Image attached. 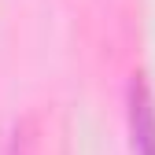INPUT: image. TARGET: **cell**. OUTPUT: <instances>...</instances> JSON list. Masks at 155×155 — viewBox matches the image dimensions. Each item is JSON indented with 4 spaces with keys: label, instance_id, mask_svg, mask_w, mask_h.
<instances>
[{
    "label": "cell",
    "instance_id": "cell-1",
    "mask_svg": "<svg viewBox=\"0 0 155 155\" xmlns=\"http://www.w3.org/2000/svg\"><path fill=\"white\" fill-rule=\"evenodd\" d=\"M129 122H133V140L140 155H155V104L144 89V81L129 85Z\"/></svg>",
    "mask_w": 155,
    "mask_h": 155
}]
</instances>
